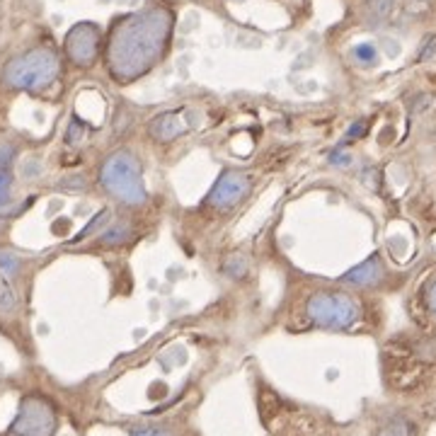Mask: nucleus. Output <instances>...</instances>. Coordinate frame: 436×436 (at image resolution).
Instances as JSON below:
<instances>
[{"mask_svg":"<svg viewBox=\"0 0 436 436\" xmlns=\"http://www.w3.org/2000/svg\"><path fill=\"white\" fill-rule=\"evenodd\" d=\"M306 313L315 325L327 330H347L361 315L357 303L344 293H315L308 298Z\"/></svg>","mask_w":436,"mask_h":436,"instance_id":"obj_4","label":"nucleus"},{"mask_svg":"<svg viewBox=\"0 0 436 436\" xmlns=\"http://www.w3.org/2000/svg\"><path fill=\"white\" fill-rule=\"evenodd\" d=\"M189 129H192V121L187 119V112H163L148 124L150 139L160 141V143L175 141L177 136L187 134Z\"/></svg>","mask_w":436,"mask_h":436,"instance_id":"obj_8","label":"nucleus"},{"mask_svg":"<svg viewBox=\"0 0 436 436\" xmlns=\"http://www.w3.org/2000/svg\"><path fill=\"white\" fill-rule=\"evenodd\" d=\"M99 49V30L92 22H80L66 37V51L78 66H90Z\"/></svg>","mask_w":436,"mask_h":436,"instance_id":"obj_7","label":"nucleus"},{"mask_svg":"<svg viewBox=\"0 0 436 436\" xmlns=\"http://www.w3.org/2000/svg\"><path fill=\"white\" fill-rule=\"evenodd\" d=\"M426 301H429V308H431V313L436 315V281L431 284V288H429V296H426Z\"/></svg>","mask_w":436,"mask_h":436,"instance_id":"obj_24","label":"nucleus"},{"mask_svg":"<svg viewBox=\"0 0 436 436\" xmlns=\"http://www.w3.org/2000/svg\"><path fill=\"white\" fill-rule=\"evenodd\" d=\"M376 46L373 44H359L354 46V59L361 61V63H376Z\"/></svg>","mask_w":436,"mask_h":436,"instance_id":"obj_13","label":"nucleus"},{"mask_svg":"<svg viewBox=\"0 0 436 436\" xmlns=\"http://www.w3.org/2000/svg\"><path fill=\"white\" fill-rule=\"evenodd\" d=\"M131 436H170L165 429H134Z\"/></svg>","mask_w":436,"mask_h":436,"instance_id":"obj_23","label":"nucleus"},{"mask_svg":"<svg viewBox=\"0 0 436 436\" xmlns=\"http://www.w3.org/2000/svg\"><path fill=\"white\" fill-rule=\"evenodd\" d=\"M250 177L238 170H226L221 177L216 179V184L211 187L206 197V204L218 211H228V208L238 206L245 197L250 194Z\"/></svg>","mask_w":436,"mask_h":436,"instance_id":"obj_6","label":"nucleus"},{"mask_svg":"<svg viewBox=\"0 0 436 436\" xmlns=\"http://www.w3.org/2000/svg\"><path fill=\"white\" fill-rule=\"evenodd\" d=\"M17 269H20V259L12 252H0V272L6 277H15Z\"/></svg>","mask_w":436,"mask_h":436,"instance_id":"obj_12","label":"nucleus"},{"mask_svg":"<svg viewBox=\"0 0 436 436\" xmlns=\"http://www.w3.org/2000/svg\"><path fill=\"white\" fill-rule=\"evenodd\" d=\"M333 160L335 165H349V155H339V153H333Z\"/></svg>","mask_w":436,"mask_h":436,"instance_id":"obj_26","label":"nucleus"},{"mask_svg":"<svg viewBox=\"0 0 436 436\" xmlns=\"http://www.w3.org/2000/svg\"><path fill=\"white\" fill-rule=\"evenodd\" d=\"M83 136H85V126H80V124H78V119H75L73 124L68 126V134H66V141H68L70 146H78L80 141H83Z\"/></svg>","mask_w":436,"mask_h":436,"instance_id":"obj_18","label":"nucleus"},{"mask_svg":"<svg viewBox=\"0 0 436 436\" xmlns=\"http://www.w3.org/2000/svg\"><path fill=\"white\" fill-rule=\"evenodd\" d=\"M383 277V267H381V259L371 257L366 262H361L359 267L349 269L347 274L342 277L344 284H354V286H371V284L381 281Z\"/></svg>","mask_w":436,"mask_h":436,"instance_id":"obj_9","label":"nucleus"},{"mask_svg":"<svg viewBox=\"0 0 436 436\" xmlns=\"http://www.w3.org/2000/svg\"><path fill=\"white\" fill-rule=\"evenodd\" d=\"M434 54H436V37H429V39L424 41V46H422L419 61H429Z\"/></svg>","mask_w":436,"mask_h":436,"instance_id":"obj_19","label":"nucleus"},{"mask_svg":"<svg viewBox=\"0 0 436 436\" xmlns=\"http://www.w3.org/2000/svg\"><path fill=\"white\" fill-rule=\"evenodd\" d=\"M59 75V56L51 49H34L12 59L3 70V85L12 90H37L49 88Z\"/></svg>","mask_w":436,"mask_h":436,"instance_id":"obj_3","label":"nucleus"},{"mask_svg":"<svg viewBox=\"0 0 436 436\" xmlns=\"http://www.w3.org/2000/svg\"><path fill=\"white\" fill-rule=\"evenodd\" d=\"M56 429V415L51 405L41 397H25L20 402L12 434L15 436H51Z\"/></svg>","mask_w":436,"mask_h":436,"instance_id":"obj_5","label":"nucleus"},{"mask_svg":"<svg viewBox=\"0 0 436 436\" xmlns=\"http://www.w3.org/2000/svg\"><path fill=\"white\" fill-rule=\"evenodd\" d=\"M99 184L115 199L129 206H141L146 201V187L141 179V165L134 153L117 150L104 160L99 170Z\"/></svg>","mask_w":436,"mask_h":436,"instance_id":"obj_2","label":"nucleus"},{"mask_svg":"<svg viewBox=\"0 0 436 436\" xmlns=\"http://www.w3.org/2000/svg\"><path fill=\"white\" fill-rule=\"evenodd\" d=\"M378 436H415V426L407 419H402V417H397V419L388 422V424L378 431Z\"/></svg>","mask_w":436,"mask_h":436,"instance_id":"obj_10","label":"nucleus"},{"mask_svg":"<svg viewBox=\"0 0 436 436\" xmlns=\"http://www.w3.org/2000/svg\"><path fill=\"white\" fill-rule=\"evenodd\" d=\"M63 189H85V177L83 175H73V177H66V182H61Z\"/></svg>","mask_w":436,"mask_h":436,"instance_id":"obj_20","label":"nucleus"},{"mask_svg":"<svg viewBox=\"0 0 436 436\" xmlns=\"http://www.w3.org/2000/svg\"><path fill=\"white\" fill-rule=\"evenodd\" d=\"M129 238H131L129 226H117V228H112V230H107L104 235H99V240H102L104 245H119V243H126Z\"/></svg>","mask_w":436,"mask_h":436,"instance_id":"obj_11","label":"nucleus"},{"mask_svg":"<svg viewBox=\"0 0 436 436\" xmlns=\"http://www.w3.org/2000/svg\"><path fill=\"white\" fill-rule=\"evenodd\" d=\"M245 269H248V264H245L243 257H230L228 264L224 267V272L228 274V277H243Z\"/></svg>","mask_w":436,"mask_h":436,"instance_id":"obj_16","label":"nucleus"},{"mask_svg":"<svg viewBox=\"0 0 436 436\" xmlns=\"http://www.w3.org/2000/svg\"><path fill=\"white\" fill-rule=\"evenodd\" d=\"M10 160H12V148H10V146H0V172H3V170H8Z\"/></svg>","mask_w":436,"mask_h":436,"instance_id":"obj_22","label":"nucleus"},{"mask_svg":"<svg viewBox=\"0 0 436 436\" xmlns=\"http://www.w3.org/2000/svg\"><path fill=\"white\" fill-rule=\"evenodd\" d=\"M390 6H393V0H371V15L376 17V20H383V17L390 12Z\"/></svg>","mask_w":436,"mask_h":436,"instance_id":"obj_17","label":"nucleus"},{"mask_svg":"<svg viewBox=\"0 0 436 436\" xmlns=\"http://www.w3.org/2000/svg\"><path fill=\"white\" fill-rule=\"evenodd\" d=\"M172 34V12L148 8L124 17L115 27L107 46V63L117 80L129 83L148 73L168 49Z\"/></svg>","mask_w":436,"mask_h":436,"instance_id":"obj_1","label":"nucleus"},{"mask_svg":"<svg viewBox=\"0 0 436 436\" xmlns=\"http://www.w3.org/2000/svg\"><path fill=\"white\" fill-rule=\"evenodd\" d=\"M10 184H12L10 172H8V170H3V172H0V208L10 201Z\"/></svg>","mask_w":436,"mask_h":436,"instance_id":"obj_15","label":"nucleus"},{"mask_svg":"<svg viewBox=\"0 0 436 436\" xmlns=\"http://www.w3.org/2000/svg\"><path fill=\"white\" fill-rule=\"evenodd\" d=\"M107 216H109V211H99V213H97V216H95V218H92V221H90V224H88V226H85V228H83V230H80V233H78V235H75V238H73V243H78V240L88 238V235H90V233H92V230H95V228H97V226H99V224H104V221H107Z\"/></svg>","mask_w":436,"mask_h":436,"instance_id":"obj_14","label":"nucleus"},{"mask_svg":"<svg viewBox=\"0 0 436 436\" xmlns=\"http://www.w3.org/2000/svg\"><path fill=\"white\" fill-rule=\"evenodd\" d=\"M361 134H364V124H361V121H359L357 126H352V129H349L347 141H349V139H359V136H361Z\"/></svg>","mask_w":436,"mask_h":436,"instance_id":"obj_25","label":"nucleus"},{"mask_svg":"<svg viewBox=\"0 0 436 436\" xmlns=\"http://www.w3.org/2000/svg\"><path fill=\"white\" fill-rule=\"evenodd\" d=\"M15 306V296H12L10 288L0 286V308H12Z\"/></svg>","mask_w":436,"mask_h":436,"instance_id":"obj_21","label":"nucleus"}]
</instances>
